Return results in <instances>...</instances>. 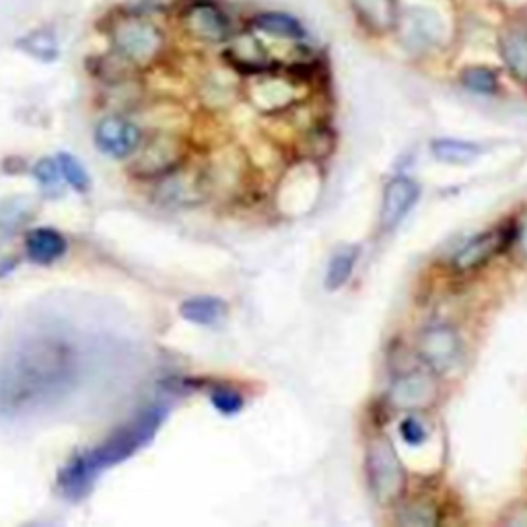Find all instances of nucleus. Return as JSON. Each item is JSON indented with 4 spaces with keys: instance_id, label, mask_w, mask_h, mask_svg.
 I'll return each mask as SVG.
<instances>
[{
    "instance_id": "b1692460",
    "label": "nucleus",
    "mask_w": 527,
    "mask_h": 527,
    "mask_svg": "<svg viewBox=\"0 0 527 527\" xmlns=\"http://www.w3.org/2000/svg\"><path fill=\"white\" fill-rule=\"evenodd\" d=\"M213 404H215V408L219 410V412H223V414H235V412H239L241 410V406H243V400H241V396L237 394V392H233V390H217L215 394H213Z\"/></svg>"
},
{
    "instance_id": "1a4fd4ad",
    "label": "nucleus",
    "mask_w": 527,
    "mask_h": 527,
    "mask_svg": "<svg viewBox=\"0 0 527 527\" xmlns=\"http://www.w3.org/2000/svg\"><path fill=\"white\" fill-rule=\"evenodd\" d=\"M355 21L369 35H388L400 27V3L398 0H346Z\"/></svg>"
},
{
    "instance_id": "2eb2a0df",
    "label": "nucleus",
    "mask_w": 527,
    "mask_h": 527,
    "mask_svg": "<svg viewBox=\"0 0 527 527\" xmlns=\"http://www.w3.org/2000/svg\"><path fill=\"white\" fill-rule=\"evenodd\" d=\"M66 252L64 237L48 227L35 229L27 235V254L38 264H52Z\"/></svg>"
},
{
    "instance_id": "412c9836",
    "label": "nucleus",
    "mask_w": 527,
    "mask_h": 527,
    "mask_svg": "<svg viewBox=\"0 0 527 527\" xmlns=\"http://www.w3.org/2000/svg\"><path fill=\"white\" fill-rule=\"evenodd\" d=\"M60 171L64 175V180L79 192H85L89 188V175L83 169V165L73 157V155H60Z\"/></svg>"
},
{
    "instance_id": "ddd939ff",
    "label": "nucleus",
    "mask_w": 527,
    "mask_h": 527,
    "mask_svg": "<svg viewBox=\"0 0 527 527\" xmlns=\"http://www.w3.org/2000/svg\"><path fill=\"white\" fill-rule=\"evenodd\" d=\"M182 161V145L171 136H157L140 151L136 169L140 175H159L173 169Z\"/></svg>"
},
{
    "instance_id": "9b49d317",
    "label": "nucleus",
    "mask_w": 527,
    "mask_h": 527,
    "mask_svg": "<svg viewBox=\"0 0 527 527\" xmlns=\"http://www.w3.org/2000/svg\"><path fill=\"white\" fill-rule=\"evenodd\" d=\"M418 196H420L418 184L406 178V175H400V178L392 180L388 186H385V192H383L381 227L385 231L396 229L414 208Z\"/></svg>"
},
{
    "instance_id": "7ed1b4c3",
    "label": "nucleus",
    "mask_w": 527,
    "mask_h": 527,
    "mask_svg": "<svg viewBox=\"0 0 527 527\" xmlns=\"http://www.w3.org/2000/svg\"><path fill=\"white\" fill-rule=\"evenodd\" d=\"M367 476L373 497L388 505L398 501L406 488V470L392 441L385 435H377L367 447Z\"/></svg>"
},
{
    "instance_id": "423d86ee",
    "label": "nucleus",
    "mask_w": 527,
    "mask_h": 527,
    "mask_svg": "<svg viewBox=\"0 0 527 527\" xmlns=\"http://www.w3.org/2000/svg\"><path fill=\"white\" fill-rule=\"evenodd\" d=\"M515 227L505 223L490 231H484L470 239L464 248L453 256L451 266L455 272H472L484 264H488L495 256L505 252L515 239Z\"/></svg>"
},
{
    "instance_id": "5701e85b",
    "label": "nucleus",
    "mask_w": 527,
    "mask_h": 527,
    "mask_svg": "<svg viewBox=\"0 0 527 527\" xmlns=\"http://www.w3.org/2000/svg\"><path fill=\"white\" fill-rule=\"evenodd\" d=\"M35 175H38V180L42 182V186L50 188V190H56L60 188V165L56 161H50V159H44L38 163V167H35Z\"/></svg>"
},
{
    "instance_id": "6e6552de",
    "label": "nucleus",
    "mask_w": 527,
    "mask_h": 527,
    "mask_svg": "<svg viewBox=\"0 0 527 527\" xmlns=\"http://www.w3.org/2000/svg\"><path fill=\"white\" fill-rule=\"evenodd\" d=\"M418 355L435 373L449 371L460 355V340L447 326H435L425 330L418 338Z\"/></svg>"
},
{
    "instance_id": "dca6fc26",
    "label": "nucleus",
    "mask_w": 527,
    "mask_h": 527,
    "mask_svg": "<svg viewBox=\"0 0 527 527\" xmlns=\"http://www.w3.org/2000/svg\"><path fill=\"white\" fill-rule=\"evenodd\" d=\"M180 311L184 318L192 324L215 326L227 315V305L215 297H198V299L186 301Z\"/></svg>"
},
{
    "instance_id": "f8f14e48",
    "label": "nucleus",
    "mask_w": 527,
    "mask_h": 527,
    "mask_svg": "<svg viewBox=\"0 0 527 527\" xmlns=\"http://www.w3.org/2000/svg\"><path fill=\"white\" fill-rule=\"evenodd\" d=\"M437 398V385L425 373H410L394 383L390 402L398 410H423Z\"/></svg>"
},
{
    "instance_id": "f257e3e1",
    "label": "nucleus",
    "mask_w": 527,
    "mask_h": 527,
    "mask_svg": "<svg viewBox=\"0 0 527 527\" xmlns=\"http://www.w3.org/2000/svg\"><path fill=\"white\" fill-rule=\"evenodd\" d=\"M75 377L77 361L66 344L29 342L0 363V410L17 412L60 398Z\"/></svg>"
},
{
    "instance_id": "f3484780",
    "label": "nucleus",
    "mask_w": 527,
    "mask_h": 527,
    "mask_svg": "<svg viewBox=\"0 0 527 527\" xmlns=\"http://www.w3.org/2000/svg\"><path fill=\"white\" fill-rule=\"evenodd\" d=\"M431 153L443 163L466 165L482 155V147L458 138H439L431 143Z\"/></svg>"
},
{
    "instance_id": "393cba45",
    "label": "nucleus",
    "mask_w": 527,
    "mask_h": 527,
    "mask_svg": "<svg viewBox=\"0 0 527 527\" xmlns=\"http://www.w3.org/2000/svg\"><path fill=\"white\" fill-rule=\"evenodd\" d=\"M400 433H402V439L408 443V445H420L427 441V431L425 427L418 423L416 418H406L404 423L400 425Z\"/></svg>"
},
{
    "instance_id": "4468645a",
    "label": "nucleus",
    "mask_w": 527,
    "mask_h": 527,
    "mask_svg": "<svg viewBox=\"0 0 527 527\" xmlns=\"http://www.w3.org/2000/svg\"><path fill=\"white\" fill-rule=\"evenodd\" d=\"M252 27L260 33L272 35V38H280V40L299 42L307 38L305 25L295 15L283 11H264L254 15Z\"/></svg>"
},
{
    "instance_id": "f03ea898",
    "label": "nucleus",
    "mask_w": 527,
    "mask_h": 527,
    "mask_svg": "<svg viewBox=\"0 0 527 527\" xmlns=\"http://www.w3.org/2000/svg\"><path fill=\"white\" fill-rule=\"evenodd\" d=\"M161 420H163V410L149 408L140 414L134 423H130L128 427L118 431V435L105 441L99 449L77 460L62 476L64 493L75 495V497L85 493V488L89 486V482L93 480L97 472L130 458L136 449H140L147 441H151L161 425Z\"/></svg>"
},
{
    "instance_id": "9d476101",
    "label": "nucleus",
    "mask_w": 527,
    "mask_h": 527,
    "mask_svg": "<svg viewBox=\"0 0 527 527\" xmlns=\"http://www.w3.org/2000/svg\"><path fill=\"white\" fill-rule=\"evenodd\" d=\"M499 54L507 73L527 85V19H511L499 33Z\"/></svg>"
},
{
    "instance_id": "4be33fe9",
    "label": "nucleus",
    "mask_w": 527,
    "mask_h": 527,
    "mask_svg": "<svg viewBox=\"0 0 527 527\" xmlns=\"http://www.w3.org/2000/svg\"><path fill=\"white\" fill-rule=\"evenodd\" d=\"M398 521L404 525H433V523H437V513L431 505L414 501L400 511Z\"/></svg>"
},
{
    "instance_id": "aec40b11",
    "label": "nucleus",
    "mask_w": 527,
    "mask_h": 527,
    "mask_svg": "<svg viewBox=\"0 0 527 527\" xmlns=\"http://www.w3.org/2000/svg\"><path fill=\"white\" fill-rule=\"evenodd\" d=\"M21 48H25L29 54L38 56L42 60H52L58 52V46H56V40L52 38L50 33H42V31H35V33H29L27 38H23L19 42Z\"/></svg>"
},
{
    "instance_id": "0eeeda50",
    "label": "nucleus",
    "mask_w": 527,
    "mask_h": 527,
    "mask_svg": "<svg viewBox=\"0 0 527 527\" xmlns=\"http://www.w3.org/2000/svg\"><path fill=\"white\" fill-rule=\"evenodd\" d=\"M140 143H143V134H140L138 126L120 116L105 118L95 128V145L101 153L110 157L124 159L136 153Z\"/></svg>"
},
{
    "instance_id": "a211bd4d",
    "label": "nucleus",
    "mask_w": 527,
    "mask_h": 527,
    "mask_svg": "<svg viewBox=\"0 0 527 527\" xmlns=\"http://www.w3.org/2000/svg\"><path fill=\"white\" fill-rule=\"evenodd\" d=\"M460 83L478 95H495L499 91V77L488 66H468L462 70Z\"/></svg>"
},
{
    "instance_id": "39448f33",
    "label": "nucleus",
    "mask_w": 527,
    "mask_h": 527,
    "mask_svg": "<svg viewBox=\"0 0 527 527\" xmlns=\"http://www.w3.org/2000/svg\"><path fill=\"white\" fill-rule=\"evenodd\" d=\"M184 25L192 38L206 44H223L233 40L231 17L215 0H194L184 11Z\"/></svg>"
},
{
    "instance_id": "20e7f679",
    "label": "nucleus",
    "mask_w": 527,
    "mask_h": 527,
    "mask_svg": "<svg viewBox=\"0 0 527 527\" xmlns=\"http://www.w3.org/2000/svg\"><path fill=\"white\" fill-rule=\"evenodd\" d=\"M114 46L132 64H149L163 50L161 29L143 17H124L114 27Z\"/></svg>"
},
{
    "instance_id": "6ab92c4d",
    "label": "nucleus",
    "mask_w": 527,
    "mask_h": 527,
    "mask_svg": "<svg viewBox=\"0 0 527 527\" xmlns=\"http://www.w3.org/2000/svg\"><path fill=\"white\" fill-rule=\"evenodd\" d=\"M357 258H359V250H344L332 258L326 274V287L330 291H338L340 287L346 285V280L355 270Z\"/></svg>"
}]
</instances>
